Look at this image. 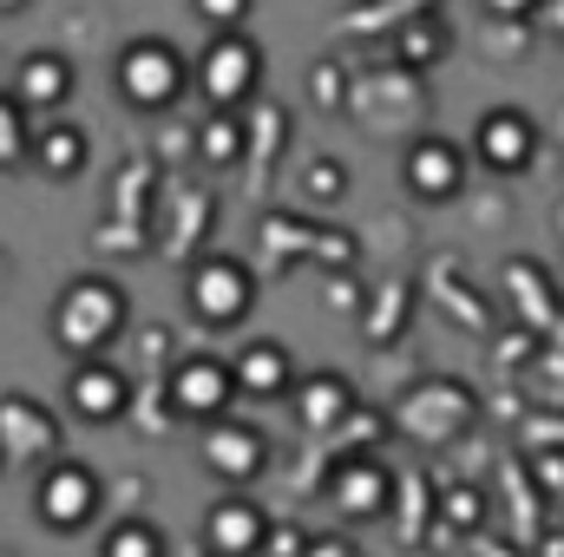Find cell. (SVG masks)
Instances as JSON below:
<instances>
[{
  "mask_svg": "<svg viewBox=\"0 0 564 557\" xmlns=\"http://www.w3.org/2000/svg\"><path fill=\"white\" fill-rule=\"evenodd\" d=\"M126 328H132V295H126L119 276H99V270H86V276L66 282V288L53 295V315H46L53 348L73 354V361L112 354V341H119Z\"/></svg>",
  "mask_w": 564,
  "mask_h": 557,
  "instance_id": "obj_1",
  "label": "cell"
},
{
  "mask_svg": "<svg viewBox=\"0 0 564 557\" xmlns=\"http://www.w3.org/2000/svg\"><path fill=\"white\" fill-rule=\"evenodd\" d=\"M112 86H119V99H126L132 112H171V106L191 92V59H184L177 40H164V33H139V40L119 46V59H112Z\"/></svg>",
  "mask_w": 564,
  "mask_h": 557,
  "instance_id": "obj_2",
  "label": "cell"
},
{
  "mask_svg": "<svg viewBox=\"0 0 564 557\" xmlns=\"http://www.w3.org/2000/svg\"><path fill=\"white\" fill-rule=\"evenodd\" d=\"M99 512H106V479H99L86 459L53 452L46 466H33V518H40L46 532L73 538V532L99 525Z\"/></svg>",
  "mask_w": 564,
  "mask_h": 557,
  "instance_id": "obj_3",
  "label": "cell"
},
{
  "mask_svg": "<svg viewBox=\"0 0 564 557\" xmlns=\"http://www.w3.org/2000/svg\"><path fill=\"white\" fill-rule=\"evenodd\" d=\"M184 308L204 328H243L250 308H257V270L243 256H230V250L191 256V270H184Z\"/></svg>",
  "mask_w": 564,
  "mask_h": 557,
  "instance_id": "obj_4",
  "label": "cell"
},
{
  "mask_svg": "<svg viewBox=\"0 0 564 557\" xmlns=\"http://www.w3.org/2000/svg\"><path fill=\"white\" fill-rule=\"evenodd\" d=\"M191 86H197L217 112H243V106L263 92V46H257L243 26L217 33V40L191 59Z\"/></svg>",
  "mask_w": 564,
  "mask_h": 557,
  "instance_id": "obj_5",
  "label": "cell"
},
{
  "mask_svg": "<svg viewBox=\"0 0 564 557\" xmlns=\"http://www.w3.org/2000/svg\"><path fill=\"white\" fill-rule=\"evenodd\" d=\"M243 394H237V368H230V354H210V348H197V354H177L171 361V381H164V407L177 419H191V426H210V419H224L237 407Z\"/></svg>",
  "mask_w": 564,
  "mask_h": 557,
  "instance_id": "obj_6",
  "label": "cell"
},
{
  "mask_svg": "<svg viewBox=\"0 0 564 557\" xmlns=\"http://www.w3.org/2000/svg\"><path fill=\"white\" fill-rule=\"evenodd\" d=\"M473 414H479V401H473L466 381H453V374H426V381H414V387L401 394L394 426H401L408 439H421V446H453V439L473 426Z\"/></svg>",
  "mask_w": 564,
  "mask_h": 557,
  "instance_id": "obj_7",
  "label": "cell"
},
{
  "mask_svg": "<svg viewBox=\"0 0 564 557\" xmlns=\"http://www.w3.org/2000/svg\"><path fill=\"white\" fill-rule=\"evenodd\" d=\"M473 164L479 171H492V177H525L532 164H539V119L525 112V106H486L479 112V125H473Z\"/></svg>",
  "mask_w": 564,
  "mask_h": 557,
  "instance_id": "obj_8",
  "label": "cell"
},
{
  "mask_svg": "<svg viewBox=\"0 0 564 557\" xmlns=\"http://www.w3.org/2000/svg\"><path fill=\"white\" fill-rule=\"evenodd\" d=\"M466 171H473V151L446 132H421L401 151V190L414 204H453L466 190Z\"/></svg>",
  "mask_w": 564,
  "mask_h": 557,
  "instance_id": "obj_9",
  "label": "cell"
},
{
  "mask_svg": "<svg viewBox=\"0 0 564 557\" xmlns=\"http://www.w3.org/2000/svg\"><path fill=\"white\" fill-rule=\"evenodd\" d=\"M197 538H204L210 557H263L270 551V512L257 505L250 485H224V499L204 505Z\"/></svg>",
  "mask_w": 564,
  "mask_h": 557,
  "instance_id": "obj_10",
  "label": "cell"
},
{
  "mask_svg": "<svg viewBox=\"0 0 564 557\" xmlns=\"http://www.w3.org/2000/svg\"><path fill=\"white\" fill-rule=\"evenodd\" d=\"M328 512H341L355 525L388 518L394 512V466L381 452H341L328 472Z\"/></svg>",
  "mask_w": 564,
  "mask_h": 557,
  "instance_id": "obj_11",
  "label": "cell"
},
{
  "mask_svg": "<svg viewBox=\"0 0 564 557\" xmlns=\"http://www.w3.org/2000/svg\"><path fill=\"white\" fill-rule=\"evenodd\" d=\"M204 466L224 479V485H257L270 472V433L250 426V419L224 414L204 426Z\"/></svg>",
  "mask_w": 564,
  "mask_h": 557,
  "instance_id": "obj_12",
  "label": "cell"
},
{
  "mask_svg": "<svg viewBox=\"0 0 564 557\" xmlns=\"http://www.w3.org/2000/svg\"><path fill=\"white\" fill-rule=\"evenodd\" d=\"M132 407V374L112 361V354H93V361H73L66 374V414L86 419V426H112Z\"/></svg>",
  "mask_w": 564,
  "mask_h": 557,
  "instance_id": "obj_13",
  "label": "cell"
},
{
  "mask_svg": "<svg viewBox=\"0 0 564 557\" xmlns=\"http://www.w3.org/2000/svg\"><path fill=\"white\" fill-rule=\"evenodd\" d=\"M0 452L13 466H46L59 452V419L40 401H26V394H7L0 401Z\"/></svg>",
  "mask_w": 564,
  "mask_h": 557,
  "instance_id": "obj_14",
  "label": "cell"
},
{
  "mask_svg": "<svg viewBox=\"0 0 564 557\" xmlns=\"http://www.w3.org/2000/svg\"><path fill=\"white\" fill-rule=\"evenodd\" d=\"M230 368H237V394H250V401H282V394H295V354L282 348L276 335H257V341H243L237 354H230Z\"/></svg>",
  "mask_w": 564,
  "mask_h": 557,
  "instance_id": "obj_15",
  "label": "cell"
},
{
  "mask_svg": "<svg viewBox=\"0 0 564 557\" xmlns=\"http://www.w3.org/2000/svg\"><path fill=\"white\" fill-rule=\"evenodd\" d=\"M73 86H79V73H73V59L59 46H40V53H26L13 66V92L26 99V112H59L73 99Z\"/></svg>",
  "mask_w": 564,
  "mask_h": 557,
  "instance_id": "obj_16",
  "label": "cell"
},
{
  "mask_svg": "<svg viewBox=\"0 0 564 557\" xmlns=\"http://www.w3.org/2000/svg\"><path fill=\"white\" fill-rule=\"evenodd\" d=\"M361 407V394H355V381L348 374H335V368H322V374H308V381H295V414L308 433H335V426H348Z\"/></svg>",
  "mask_w": 564,
  "mask_h": 557,
  "instance_id": "obj_17",
  "label": "cell"
},
{
  "mask_svg": "<svg viewBox=\"0 0 564 557\" xmlns=\"http://www.w3.org/2000/svg\"><path fill=\"white\" fill-rule=\"evenodd\" d=\"M86 164H93V139H86L73 119H46V125L33 132V171H46L53 184L79 177Z\"/></svg>",
  "mask_w": 564,
  "mask_h": 557,
  "instance_id": "obj_18",
  "label": "cell"
},
{
  "mask_svg": "<svg viewBox=\"0 0 564 557\" xmlns=\"http://www.w3.org/2000/svg\"><path fill=\"white\" fill-rule=\"evenodd\" d=\"M446 53H453V33H446L440 13H421V20H408V26L394 33V59H401L408 73H426V66L446 59Z\"/></svg>",
  "mask_w": 564,
  "mask_h": 557,
  "instance_id": "obj_19",
  "label": "cell"
},
{
  "mask_svg": "<svg viewBox=\"0 0 564 557\" xmlns=\"http://www.w3.org/2000/svg\"><path fill=\"white\" fill-rule=\"evenodd\" d=\"M33 112H26V99L13 92V86H0V171H20V164H33Z\"/></svg>",
  "mask_w": 564,
  "mask_h": 557,
  "instance_id": "obj_20",
  "label": "cell"
},
{
  "mask_svg": "<svg viewBox=\"0 0 564 557\" xmlns=\"http://www.w3.org/2000/svg\"><path fill=\"white\" fill-rule=\"evenodd\" d=\"M99 557H171V538L139 518V512H126V518H112L106 525V538H99Z\"/></svg>",
  "mask_w": 564,
  "mask_h": 557,
  "instance_id": "obj_21",
  "label": "cell"
},
{
  "mask_svg": "<svg viewBox=\"0 0 564 557\" xmlns=\"http://www.w3.org/2000/svg\"><path fill=\"white\" fill-rule=\"evenodd\" d=\"M197 139H204V157H210V164H237V151H243V125H237L230 112H217Z\"/></svg>",
  "mask_w": 564,
  "mask_h": 557,
  "instance_id": "obj_22",
  "label": "cell"
},
{
  "mask_svg": "<svg viewBox=\"0 0 564 557\" xmlns=\"http://www.w3.org/2000/svg\"><path fill=\"white\" fill-rule=\"evenodd\" d=\"M302 190H308V197H315V204H335V197H341V190H348V171H341V164H335V157H315V164H308V171H302Z\"/></svg>",
  "mask_w": 564,
  "mask_h": 557,
  "instance_id": "obj_23",
  "label": "cell"
},
{
  "mask_svg": "<svg viewBox=\"0 0 564 557\" xmlns=\"http://www.w3.org/2000/svg\"><path fill=\"white\" fill-rule=\"evenodd\" d=\"M250 7H257V0H191V13H197L210 33H230V26H243V20H250Z\"/></svg>",
  "mask_w": 564,
  "mask_h": 557,
  "instance_id": "obj_24",
  "label": "cell"
},
{
  "mask_svg": "<svg viewBox=\"0 0 564 557\" xmlns=\"http://www.w3.org/2000/svg\"><path fill=\"white\" fill-rule=\"evenodd\" d=\"M479 7H486V20H519V26L532 13H545V0H479Z\"/></svg>",
  "mask_w": 564,
  "mask_h": 557,
  "instance_id": "obj_25",
  "label": "cell"
},
{
  "mask_svg": "<svg viewBox=\"0 0 564 557\" xmlns=\"http://www.w3.org/2000/svg\"><path fill=\"white\" fill-rule=\"evenodd\" d=\"M446 518L453 525H479V492H453L446 499Z\"/></svg>",
  "mask_w": 564,
  "mask_h": 557,
  "instance_id": "obj_26",
  "label": "cell"
},
{
  "mask_svg": "<svg viewBox=\"0 0 564 557\" xmlns=\"http://www.w3.org/2000/svg\"><path fill=\"white\" fill-rule=\"evenodd\" d=\"M302 557H355V551H348V538H315Z\"/></svg>",
  "mask_w": 564,
  "mask_h": 557,
  "instance_id": "obj_27",
  "label": "cell"
},
{
  "mask_svg": "<svg viewBox=\"0 0 564 557\" xmlns=\"http://www.w3.org/2000/svg\"><path fill=\"white\" fill-rule=\"evenodd\" d=\"M0 557H7V551H0Z\"/></svg>",
  "mask_w": 564,
  "mask_h": 557,
  "instance_id": "obj_28",
  "label": "cell"
}]
</instances>
